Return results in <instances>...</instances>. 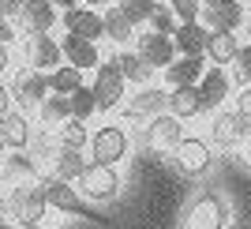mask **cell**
<instances>
[{"mask_svg": "<svg viewBox=\"0 0 251 229\" xmlns=\"http://www.w3.org/2000/svg\"><path fill=\"white\" fill-rule=\"evenodd\" d=\"M8 218H15L19 226H38L45 218V188L42 180H23V184H11L8 192Z\"/></svg>", "mask_w": 251, "mask_h": 229, "instance_id": "6da1fadb", "label": "cell"}, {"mask_svg": "<svg viewBox=\"0 0 251 229\" xmlns=\"http://www.w3.org/2000/svg\"><path fill=\"white\" fill-rule=\"evenodd\" d=\"M225 226H229V207L214 192L195 196L184 210V218H180V229H225Z\"/></svg>", "mask_w": 251, "mask_h": 229, "instance_id": "7a4b0ae2", "label": "cell"}, {"mask_svg": "<svg viewBox=\"0 0 251 229\" xmlns=\"http://www.w3.org/2000/svg\"><path fill=\"white\" fill-rule=\"evenodd\" d=\"M75 192L86 199V203H109V199H116V192H120V173H116L113 166H90L79 173V180H75Z\"/></svg>", "mask_w": 251, "mask_h": 229, "instance_id": "3957f363", "label": "cell"}, {"mask_svg": "<svg viewBox=\"0 0 251 229\" xmlns=\"http://www.w3.org/2000/svg\"><path fill=\"white\" fill-rule=\"evenodd\" d=\"M42 188H45V207H56V210H64V214L90 218V222H98V226H105V218L90 210V203H86V199L75 192V184H64V180L49 177V180H42Z\"/></svg>", "mask_w": 251, "mask_h": 229, "instance_id": "277c9868", "label": "cell"}, {"mask_svg": "<svg viewBox=\"0 0 251 229\" xmlns=\"http://www.w3.org/2000/svg\"><path fill=\"white\" fill-rule=\"evenodd\" d=\"M127 132L124 128H116V124H105V128H98L94 136H90V162L94 166H120L127 158Z\"/></svg>", "mask_w": 251, "mask_h": 229, "instance_id": "5b68a950", "label": "cell"}, {"mask_svg": "<svg viewBox=\"0 0 251 229\" xmlns=\"http://www.w3.org/2000/svg\"><path fill=\"white\" fill-rule=\"evenodd\" d=\"M169 154H173V162H176V169L184 173V177H202V173L210 169V162H214L210 143L199 139V136H184Z\"/></svg>", "mask_w": 251, "mask_h": 229, "instance_id": "8992f818", "label": "cell"}, {"mask_svg": "<svg viewBox=\"0 0 251 229\" xmlns=\"http://www.w3.org/2000/svg\"><path fill=\"white\" fill-rule=\"evenodd\" d=\"M8 90H11V102L19 105L23 116L30 113V109H42V102L49 98V83H45V75L34 72V68H23Z\"/></svg>", "mask_w": 251, "mask_h": 229, "instance_id": "52a82bcc", "label": "cell"}, {"mask_svg": "<svg viewBox=\"0 0 251 229\" xmlns=\"http://www.w3.org/2000/svg\"><path fill=\"white\" fill-rule=\"evenodd\" d=\"M251 136V124L244 120L236 109H221L210 124V143L221 146V150H232V146H244V139Z\"/></svg>", "mask_w": 251, "mask_h": 229, "instance_id": "ba28073f", "label": "cell"}, {"mask_svg": "<svg viewBox=\"0 0 251 229\" xmlns=\"http://www.w3.org/2000/svg\"><path fill=\"white\" fill-rule=\"evenodd\" d=\"M124 75H120V68H116V60H105L98 64V75H94V86H90V94H94L98 109H113V105H120V98H124Z\"/></svg>", "mask_w": 251, "mask_h": 229, "instance_id": "9c48e42d", "label": "cell"}, {"mask_svg": "<svg viewBox=\"0 0 251 229\" xmlns=\"http://www.w3.org/2000/svg\"><path fill=\"white\" fill-rule=\"evenodd\" d=\"M139 60L147 64V68H161L165 72L169 64L176 60V49H173V38L169 34H157V30H147V34H139Z\"/></svg>", "mask_w": 251, "mask_h": 229, "instance_id": "30bf717a", "label": "cell"}, {"mask_svg": "<svg viewBox=\"0 0 251 229\" xmlns=\"http://www.w3.org/2000/svg\"><path fill=\"white\" fill-rule=\"evenodd\" d=\"M180 139H184V120H176V116H169V113H161V116H154V120H150L147 143L154 146V150L169 154V150H173Z\"/></svg>", "mask_w": 251, "mask_h": 229, "instance_id": "8fae6325", "label": "cell"}, {"mask_svg": "<svg viewBox=\"0 0 251 229\" xmlns=\"http://www.w3.org/2000/svg\"><path fill=\"white\" fill-rule=\"evenodd\" d=\"M26 60H30L34 72H56L60 68V45L52 42L49 34H30V42H26Z\"/></svg>", "mask_w": 251, "mask_h": 229, "instance_id": "7c38bea8", "label": "cell"}, {"mask_svg": "<svg viewBox=\"0 0 251 229\" xmlns=\"http://www.w3.org/2000/svg\"><path fill=\"white\" fill-rule=\"evenodd\" d=\"M64 27H68V34H75V38H86V42H98V38H105L101 15H98L94 8H68V11H64Z\"/></svg>", "mask_w": 251, "mask_h": 229, "instance_id": "4fadbf2b", "label": "cell"}, {"mask_svg": "<svg viewBox=\"0 0 251 229\" xmlns=\"http://www.w3.org/2000/svg\"><path fill=\"white\" fill-rule=\"evenodd\" d=\"M165 102H169V94L161 90V86H143L139 94H131V102L124 105V113L131 116V120H139V116L154 120V116L165 113Z\"/></svg>", "mask_w": 251, "mask_h": 229, "instance_id": "5bb4252c", "label": "cell"}, {"mask_svg": "<svg viewBox=\"0 0 251 229\" xmlns=\"http://www.w3.org/2000/svg\"><path fill=\"white\" fill-rule=\"evenodd\" d=\"M195 90H199L202 109H218V105L229 98V75H225V68H206L202 79L195 83Z\"/></svg>", "mask_w": 251, "mask_h": 229, "instance_id": "9a60e30c", "label": "cell"}, {"mask_svg": "<svg viewBox=\"0 0 251 229\" xmlns=\"http://www.w3.org/2000/svg\"><path fill=\"white\" fill-rule=\"evenodd\" d=\"M206 27L202 23H176V30H173V49L180 57H202L206 53Z\"/></svg>", "mask_w": 251, "mask_h": 229, "instance_id": "2e32d148", "label": "cell"}, {"mask_svg": "<svg viewBox=\"0 0 251 229\" xmlns=\"http://www.w3.org/2000/svg\"><path fill=\"white\" fill-rule=\"evenodd\" d=\"M60 57L72 68H79V72H86V68H98L101 64V57H98V45L86 42V38H75V34H68L60 42Z\"/></svg>", "mask_w": 251, "mask_h": 229, "instance_id": "e0dca14e", "label": "cell"}, {"mask_svg": "<svg viewBox=\"0 0 251 229\" xmlns=\"http://www.w3.org/2000/svg\"><path fill=\"white\" fill-rule=\"evenodd\" d=\"M202 57H180V60H173L165 68V83L169 90H176V86H195L202 79Z\"/></svg>", "mask_w": 251, "mask_h": 229, "instance_id": "ac0fdd59", "label": "cell"}, {"mask_svg": "<svg viewBox=\"0 0 251 229\" xmlns=\"http://www.w3.org/2000/svg\"><path fill=\"white\" fill-rule=\"evenodd\" d=\"M165 113L176 116V120H191V116H199V113H202L199 90H195V86H176V90H169Z\"/></svg>", "mask_w": 251, "mask_h": 229, "instance_id": "d6986e66", "label": "cell"}, {"mask_svg": "<svg viewBox=\"0 0 251 229\" xmlns=\"http://www.w3.org/2000/svg\"><path fill=\"white\" fill-rule=\"evenodd\" d=\"M199 15H202V27H206V30H229L232 34L244 23V11H240L236 0H232V4H218V8H202Z\"/></svg>", "mask_w": 251, "mask_h": 229, "instance_id": "ffe728a7", "label": "cell"}, {"mask_svg": "<svg viewBox=\"0 0 251 229\" xmlns=\"http://www.w3.org/2000/svg\"><path fill=\"white\" fill-rule=\"evenodd\" d=\"M0 143L11 146V150H23V146L30 143V124H26V116L8 109V113L0 116Z\"/></svg>", "mask_w": 251, "mask_h": 229, "instance_id": "44dd1931", "label": "cell"}, {"mask_svg": "<svg viewBox=\"0 0 251 229\" xmlns=\"http://www.w3.org/2000/svg\"><path fill=\"white\" fill-rule=\"evenodd\" d=\"M23 27H26V34H45L56 23V8H52L49 0H26L23 4Z\"/></svg>", "mask_w": 251, "mask_h": 229, "instance_id": "7402d4cb", "label": "cell"}, {"mask_svg": "<svg viewBox=\"0 0 251 229\" xmlns=\"http://www.w3.org/2000/svg\"><path fill=\"white\" fill-rule=\"evenodd\" d=\"M236 53H240L236 34H229V30H210V34H206V57L214 60V68L232 64V60H236Z\"/></svg>", "mask_w": 251, "mask_h": 229, "instance_id": "603a6c76", "label": "cell"}, {"mask_svg": "<svg viewBox=\"0 0 251 229\" xmlns=\"http://www.w3.org/2000/svg\"><path fill=\"white\" fill-rule=\"evenodd\" d=\"M86 169V162H83V154L79 150H56V158H52V177L56 180H64V184H72V180H79V173Z\"/></svg>", "mask_w": 251, "mask_h": 229, "instance_id": "cb8c5ba5", "label": "cell"}, {"mask_svg": "<svg viewBox=\"0 0 251 229\" xmlns=\"http://www.w3.org/2000/svg\"><path fill=\"white\" fill-rule=\"evenodd\" d=\"M113 60H116V68H120V75H124V83L150 86V72H154V68H147V64L139 60V53H116Z\"/></svg>", "mask_w": 251, "mask_h": 229, "instance_id": "d4e9b609", "label": "cell"}, {"mask_svg": "<svg viewBox=\"0 0 251 229\" xmlns=\"http://www.w3.org/2000/svg\"><path fill=\"white\" fill-rule=\"evenodd\" d=\"M101 27H105V38H113L116 45H127L131 38H135V27L127 23V15L120 8H109L101 15Z\"/></svg>", "mask_w": 251, "mask_h": 229, "instance_id": "484cf974", "label": "cell"}, {"mask_svg": "<svg viewBox=\"0 0 251 229\" xmlns=\"http://www.w3.org/2000/svg\"><path fill=\"white\" fill-rule=\"evenodd\" d=\"M45 83H49V90H56V94H75L79 86H83V72L79 68H72V64H60L56 72H49L45 75Z\"/></svg>", "mask_w": 251, "mask_h": 229, "instance_id": "4316f807", "label": "cell"}, {"mask_svg": "<svg viewBox=\"0 0 251 229\" xmlns=\"http://www.w3.org/2000/svg\"><path fill=\"white\" fill-rule=\"evenodd\" d=\"M4 180H8V184L38 180L34 177V158L30 154H4Z\"/></svg>", "mask_w": 251, "mask_h": 229, "instance_id": "83f0119b", "label": "cell"}, {"mask_svg": "<svg viewBox=\"0 0 251 229\" xmlns=\"http://www.w3.org/2000/svg\"><path fill=\"white\" fill-rule=\"evenodd\" d=\"M116 8L127 15V23H131V27H150V19H154V11H157V4H154V0H120Z\"/></svg>", "mask_w": 251, "mask_h": 229, "instance_id": "f1b7e54d", "label": "cell"}, {"mask_svg": "<svg viewBox=\"0 0 251 229\" xmlns=\"http://www.w3.org/2000/svg\"><path fill=\"white\" fill-rule=\"evenodd\" d=\"M68 113H72V120H90L98 113V102L90 94V86H79L75 94H68Z\"/></svg>", "mask_w": 251, "mask_h": 229, "instance_id": "f546056e", "label": "cell"}, {"mask_svg": "<svg viewBox=\"0 0 251 229\" xmlns=\"http://www.w3.org/2000/svg\"><path fill=\"white\" fill-rule=\"evenodd\" d=\"M38 113H42V120L49 128H60L64 120H72V113H68V98H64V94H49Z\"/></svg>", "mask_w": 251, "mask_h": 229, "instance_id": "4dcf8cb0", "label": "cell"}, {"mask_svg": "<svg viewBox=\"0 0 251 229\" xmlns=\"http://www.w3.org/2000/svg\"><path fill=\"white\" fill-rule=\"evenodd\" d=\"M86 139H90V132H86L83 120H64L60 124V146L64 150H83Z\"/></svg>", "mask_w": 251, "mask_h": 229, "instance_id": "1f68e13d", "label": "cell"}, {"mask_svg": "<svg viewBox=\"0 0 251 229\" xmlns=\"http://www.w3.org/2000/svg\"><path fill=\"white\" fill-rule=\"evenodd\" d=\"M169 11H173V19H176V23H199L202 4H199V0H169Z\"/></svg>", "mask_w": 251, "mask_h": 229, "instance_id": "d6a6232c", "label": "cell"}, {"mask_svg": "<svg viewBox=\"0 0 251 229\" xmlns=\"http://www.w3.org/2000/svg\"><path fill=\"white\" fill-rule=\"evenodd\" d=\"M232 75L240 86H251V45H240L236 60H232Z\"/></svg>", "mask_w": 251, "mask_h": 229, "instance_id": "836d02e7", "label": "cell"}, {"mask_svg": "<svg viewBox=\"0 0 251 229\" xmlns=\"http://www.w3.org/2000/svg\"><path fill=\"white\" fill-rule=\"evenodd\" d=\"M150 30H157V34H169V38H173V30H176V23H173V11L157 8V11H154V19H150Z\"/></svg>", "mask_w": 251, "mask_h": 229, "instance_id": "e575fe53", "label": "cell"}, {"mask_svg": "<svg viewBox=\"0 0 251 229\" xmlns=\"http://www.w3.org/2000/svg\"><path fill=\"white\" fill-rule=\"evenodd\" d=\"M236 113L251 124V86H240V94H236Z\"/></svg>", "mask_w": 251, "mask_h": 229, "instance_id": "d590c367", "label": "cell"}, {"mask_svg": "<svg viewBox=\"0 0 251 229\" xmlns=\"http://www.w3.org/2000/svg\"><path fill=\"white\" fill-rule=\"evenodd\" d=\"M26 0H0V19H19Z\"/></svg>", "mask_w": 251, "mask_h": 229, "instance_id": "8d00e7d4", "label": "cell"}, {"mask_svg": "<svg viewBox=\"0 0 251 229\" xmlns=\"http://www.w3.org/2000/svg\"><path fill=\"white\" fill-rule=\"evenodd\" d=\"M8 109H11V90H8L4 83H0V116L8 113Z\"/></svg>", "mask_w": 251, "mask_h": 229, "instance_id": "74e56055", "label": "cell"}, {"mask_svg": "<svg viewBox=\"0 0 251 229\" xmlns=\"http://www.w3.org/2000/svg\"><path fill=\"white\" fill-rule=\"evenodd\" d=\"M11 38H15V30H11L8 23L0 19V45H8V42H11Z\"/></svg>", "mask_w": 251, "mask_h": 229, "instance_id": "f35d334b", "label": "cell"}, {"mask_svg": "<svg viewBox=\"0 0 251 229\" xmlns=\"http://www.w3.org/2000/svg\"><path fill=\"white\" fill-rule=\"evenodd\" d=\"M240 158H244V166H248V169H251V136H248V139H244V146H240Z\"/></svg>", "mask_w": 251, "mask_h": 229, "instance_id": "ab89813d", "label": "cell"}, {"mask_svg": "<svg viewBox=\"0 0 251 229\" xmlns=\"http://www.w3.org/2000/svg\"><path fill=\"white\" fill-rule=\"evenodd\" d=\"M202 8H218V4H232V0H199Z\"/></svg>", "mask_w": 251, "mask_h": 229, "instance_id": "60d3db41", "label": "cell"}, {"mask_svg": "<svg viewBox=\"0 0 251 229\" xmlns=\"http://www.w3.org/2000/svg\"><path fill=\"white\" fill-rule=\"evenodd\" d=\"M4 68H8V49L0 45V75H4Z\"/></svg>", "mask_w": 251, "mask_h": 229, "instance_id": "b9f144b4", "label": "cell"}, {"mask_svg": "<svg viewBox=\"0 0 251 229\" xmlns=\"http://www.w3.org/2000/svg\"><path fill=\"white\" fill-rule=\"evenodd\" d=\"M49 4H52V8H56V4H60L64 11H68V8H75V0H49Z\"/></svg>", "mask_w": 251, "mask_h": 229, "instance_id": "7bdbcfd3", "label": "cell"}, {"mask_svg": "<svg viewBox=\"0 0 251 229\" xmlns=\"http://www.w3.org/2000/svg\"><path fill=\"white\" fill-rule=\"evenodd\" d=\"M4 218H8V203L0 199V226H4Z\"/></svg>", "mask_w": 251, "mask_h": 229, "instance_id": "ee69618b", "label": "cell"}, {"mask_svg": "<svg viewBox=\"0 0 251 229\" xmlns=\"http://www.w3.org/2000/svg\"><path fill=\"white\" fill-rule=\"evenodd\" d=\"M83 4H90V8H94V4H105V0H83Z\"/></svg>", "mask_w": 251, "mask_h": 229, "instance_id": "f6af8a7d", "label": "cell"}, {"mask_svg": "<svg viewBox=\"0 0 251 229\" xmlns=\"http://www.w3.org/2000/svg\"><path fill=\"white\" fill-rule=\"evenodd\" d=\"M4 150H8V146H4V143H0V162H4Z\"/></svg>", "mask_w": 251, "mask_h": 229, "instance_id": "bcb514c9", "label": "cell"}, {"mask_svg": "<svg viewBox=\"0 0 251 229\" xmlns=\"http://www.w3.org/2000/svg\"><path fill=\"white\" fill-rule=\"evenodd\" d=\"M19 229H42V226H19Z\"/></svg>", "mask_w": 251, "mask_h": 229, "instance_id": "7dc6e473", "label": "cell"}, {"mask_svg": "<svg viewBox=\"0 0 251 229\" xmlns=\"http://www.w3.org/2000/svg\"><path fill=\"white\" fill-rule=\"evenodd\" d=\"M0 229H15V226H8V222H4V226H0Z\"/></svg>", "mask_w": 251, "mask_h": 229, "instance_id": "c3c4849f", "label": "cell"}, {"mask_svg": "<svg viewBox=\"0 0 251 229\" xmlns=\"http://www.w3.org/2000/svg\"><path fill=\"white\" fill-rule=\"evenodd\" d=\"M248 38H251V23H248Z\"/></svg>", "mask_w": 251, "mask_h": 229, "instance_id": "681fc988", "label": "cell"}]
</instances>
